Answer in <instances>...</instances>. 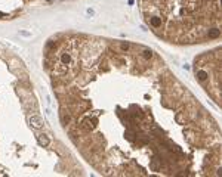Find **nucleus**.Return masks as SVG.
I'll use <instances>...</instances> for the list:
<instances>
[{
	"label": "nucleus",
	"instance_id": "f257e3e1",
	"mask_svg": "<svg viewBox=\"0 0 222 177\" xmlns=\"http://www.w3.org/2000/svg\"><path fill=\"white\" fill-rule=\"evenodd\" d=\"M59 62L64 68H70V66H74V56H73L71 52H62L59 58Z\"/></svg>",
	"mask_w": 222,
	"mask_h": 177
},
{
	"label": "nucleus",
	"instance_id": "f03ea898",
	"mask_svg": "<svg viewBox=\"0 0 222 177\" xmlns=\"http://www.w3.org/2000/svg\"><path fill=\"white\" fill-rule=\"evenodd\" d=\"M98 123V120H96L95 117H86L82 121V125H83L84 130H87V131H90V130L95 129V124Z\"/></svg>",
	"mask_w": 222,
	"mask_h": 177
},
{
	"label": "nucleus",
	"instance_id": "7ed1b4c3",
	"mask_svg": "<svg viewBox=\"0 0 222 177\" xmlns=\"http://www.w3.org/2000/svg\"><path fill=\"white\" fill-rule=\"evenodd\" d=\"M28 123H30V125L33 129H36V130L43 127V120H42V117H39V115H31V117L28 118Z\"/></svg>",
	"mask_w": 222,
	"mask_h": 177
},
{
	"label": "nucleus",
	"instance_id": "20e7f679",
	"mask_svg": "<svg viewBox=\"0 0 222 177\" xmlns=\"http://www.w3.org/2000/svg\"><path fill=\"white\" fill-rule=\"evenodd\" d=\"M37 142H39V145H40V146L46 148L50 140H49V137L46 134H37Z\"/></svg>",
	"mask_w": 222,
	"mask_h": 177
},
{
	"label": "nucleus",
	"instance_id": "39448f33",
	"mask_svg": "<svg viewBox=\"0 0 222 177\" xmlns=\"http://www.w3.org/2000/svg\"><path fill=\"white\" fill-rule=\"evenodd\" d=\"M150 24L153 25V27H156V28H157V27H160V25H162V19H160V18H156V16L150 18Z\"/></svg>",
	"mask_w": 222,
	"mask_h": 177
},
{
	"label": "nucleus",
	"instance_id": "423d86ee",
	"mask_svg": "<svg viewBox=\"0 0 222 177\" xmlns=\"http://www.w3.org/2000/svg\"><path fill=\"white\" fill-rule=\"evenodd\" d=\"M18 34L21 35V37H25V38H31V37H33V34H31L30 31H25V30H19Z\"/></svg>",
	"mask_w": 222,
	"mask_h": 177
},
{
	"label": "nucleus",
	"instance_id": "0eeeda50",
	"mask_svg": "<svg viewBox=\"0 0 222 177\" xmlns=\"http://www.w3.org/2000/svg\"><path fill=\"white\" fill-rule=\"evenodd\" d=\"M219 34H221V31H219V30H209V34H207V35H209L210 38H215V37H218Z\"/></svg>",
	"mask_w": 222,
	"mask_h": 177
},
{
	"label": "nucleus",
	"instance_id": "6e6552de",
	"mask_svg": "<svg viewBox=\"0 0 222 177\" xmlns=\"http://www.w3.org/2000/svg\"><path fill=\"white\" fill-rule=\"evenodd\" d=\"M142 56H144L145 59H151L153 58V52H151V50H144V52H142Z\"/></svg>",
	"mask_w": 222,
	"mask_h": 177
},
{
	"label": "nucleus",
	"instance_id": "1a4fd4ad",
	"mask_svg": "<svg viewBox=\"0 0 222 177\" xmlns=\"http://www.w3.org/2000/svg\"><path fill=\"white\" fill-rule=\"evenodd\" d=\"M133 136H135V133H132V131H126V137H127V140H133Z\"/></svg>",
	"mask_w": 222,
	"mask_h": 177
},
{
	"label": "nucleus",
	"instance_id": "9d476101",
	"mask_svg": "<svg viewBox=\"0 0 222 177\" xmlns=\"http://www.w3.org/2000/svg\"><path fill=\"white\" fill-rule=\"evenodd\" d=\"M121 49H123V50H129V49H130V44L126 43V41H123V43H121Z\"/></svg>",
	"mask_w": 222,
	"mask_h": 177
},
{
	"label": "nucleus",
	"instance_id": "9b49d317",
	"mask_svg": "<svg viewBox=\"0 0 222 177\" xmlns=\"http://www.w3.org/2000/svg\"><path fill=\"white\" fill-rule=\"evenodd\" d=\"M87 15L93 16V15H95V11H93V9H87Z\"/></svg>",
	"mask_w": 222,
	"mask_h": 177
},
{
	"label": "nucleus",
	"instance_id": "f8f14e48",
	"mask_svg": "<svg viewBox=\"0 0 222 177\" xmlns=\"http://www.w3.org/2000/svg\"><path fill=\"white\" fill-rule=\"evenodd\" d=\"M176 121H178V123H184V118L181 117V115H176Z\"/></svg>",
	"mask_w": 222,
	"mask_h": 177
}]
</instances>
